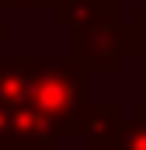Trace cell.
Instances as JSON below:
<instances>
[{"label": "cell", "instance_id": "obj_1", "mask_svg": "<svg viewBox=\"0 0 146 150\" xmlns=\"http://www.w3.org/2000/svg\"><path fill=\"white\" fill-rule=\"evenodd\" d=\"M52 11L63 28H73V56H80L91 74H122V0H56Z\"/></svg>", "mask_w": 146, "mask_h": 150}, {"label": "cell", "instance_id": "obj_2", "mask_svg": "<svg viewBox=\"0 0 146 150\" xmlns=\"http://www.w3.org/2000/svg\"><path fill=\"white\" fill-rule=\"evenodd\" d=\"M87 80L91 70L80 56H59V59H38L32 77V105L45 115L56 129V136H73L77 119L87 105Z\"/></svg>", "mask_w": 146, "mask_h": 150}, {"label": "cell", "instance_id": "obj_3", "mask_svg": "<svg viewBox=\"0 0 146 150\" xmlns=\"http://www.w3.org/2000/svg\"><path fill=\"white\" fill-rule=\"evenodd\" d=\"M56 143H59V136H56L52 122L32 101L11 108V122H7V133L0 140V150H45Z\"/></svg>", "mask_w": 146, "mask_h": 150}, {"label": "cell", "instance_id": "obj_4", "mask_svg": "<svg viewBox=\"0 0 146 150\" xmlns=\"http://www.w3.org/2000/svg\"><path fill=\"white\" fill-rule=\"evenodd\" d=\"M118 122H122V105L118 101H87L80 119H77L73 136H84L87 150H105V143L118 129Z\"/></svg>", "mask_w": 146, "mask_h": 150}, {"label": "cell", "instance_id": "obj_5", "mask_svg": "<svg viewBox=\"0 0 146 150\" xmlns=\"http://www.w3.org/2000/svg\"><path fill=\"white\" fill-rule=\"evenodd\" d=\"M32 77H35V56H14L0 63V101L11 108L32 101Z\"/></svg>", "mask_w": 146, "mask_h": 150}, {"label": "cell", "instance_id": "obj_6", "mask_svg": "<svg viewBox=\"0 0 146 150\" xmlns=\"http://www.w3.org/2000/svg\"><path fill=\"white\" fill-rule=\"evenodd\" d=\"M105 150H146V105L136 108V119L132 122H118L115 136H111Z\"/></svg>", "mask_w": 146, "mask_h": 150}, {"label": "cell", "instance_id": "obj_7", "mask_svg": "<svg viewBox=\"0 0 146 150\" xmlns=\"http://www.w3.org/2000/svg\"><path fill=\"white\" fill-rule=\"evenodd\" d=\"M122 45L125 59H146V7L136 11V21L129 28H122Z\"/></svg>", "mask_w": 146, "mask_h": 150}, {"label": "cell", "instance_id": "obj_8", "mask_svg": "<svg viewBox=\"0 0 146 150\" xmlns=\"http://www.w3.org/2000/svg\"><path fill=\"white\" fill-rule=\"evenodd\" d=\"M52 4L56 0H0V11L7 7V11H52Z\"/></svg>", "mask_w": 146, "mask_h": 150}, {"label": "cell", "instance_id": "obj_9", "mask_svg": "<svg viewBox=\"0 0 146 150\" xmlns=\"http://www.w3.org/2000/svg\"><path fill=\"white\" fill-rule=\"evenodd\" d=\"M7 38H11V28H7V25L0 21V42H7Z\"/></svg>", "mask_w": 146, "mask_h": 150}, {"label": "cell", "instance_id": "obj_10", "mask_svg": "<svg viewBox=\"0 0 146 150\" xmlns=\"http://www.w3.org/2000/svg\"><path fill=\"white\" fill-rule=\"evenodd\" d=\"M45 150H56V147H45Z\"/></svg>", "mask_w": 146, "mask_h": 150}, {"label": "cell", "instance_id": "obj_11", "mask_svg": "<svg viewBox=\"0 0 146 150\" xmlns=\"http://www.w3.org/2000/svg\"><path fill=\"white\" fill-rule=\"evenodd\" d=\"M143 105H146V101H143Z\"/></svg>", "mask_w": 146, "mask_h": 150}]
</instances>
